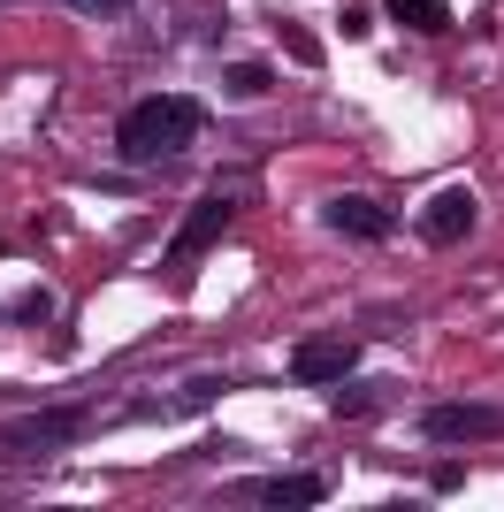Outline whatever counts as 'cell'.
<instances>
[{
	"instance_id": "1",
	"label": "cell",
	"mask_w": 504,
	"mask_h": 512,
	"mask_svg": "<svg viewBox=\"0 0 504 512\" xmlns=\"http://www.w3.org/2000/svg\"><path fill=\"white\" fill-rule=\"evenodd\" d=\"M199 123H207L199 100L153 92V100H138L123 123H115V146H123V161H168V153H184L191 138H199Z\"/></svg>"
},
{
	"instance_id": "2",
	"label": "cell",
	"mask_w": 504,
	"mask_h": 512,
	"mask_svg": "<svg viewBox=\"0 0 504 512\" xmlns=\"http://www.w3.org/2000/svg\"><path fill=\"white\" fill-rule=\"evenodd\" d=\"M84 428H92V406H46V413H31V421L0 428V451H8V459H39V451L77 444Z\"/></svg>"
},
{
	"instance_id": "3",
	"label": "cell",
	"mask_w": 504,
	"mask_h": 512,
	"mask_svg": "<svg viewBox=\"0 0 504 512\" xmlns=\"http://www.w3.org/2000/svg\"><path fill=\"white\" fill-rule=\"evenodd\" d=\"M420 436H428V444H489V436H504V406H482V398H451V406H428Z\"/></svg>"
},
{
	"instance_id": "4",
	"label": "cell",
	"mask_w": 504,
	"mask_h": 512,
	"mask_svg": "<svg viewBox=\"0 0 504 512\" xmlns=\"http://www.w3.org/2000/svg\"><path fill=\"white\" fill-rule=\"evenodd\" d=\"M474 222H482V207H474L466 184H451V192H436L428 207H420V237H428V245H466Z\"/></svg>"
},
{
	"instance_id": "5",
	"label": "cell",
	"mask_w": 504,
	"mask_h": 512,
	"mask_svg": "<svg viewBox=\"0 0 504 512\" xmlns=\"http://www.w3.org/2000/svg\"><path fill=\"white\" fill-rule=\"evenodd\" d=\"M352 367H359V352L352 344H336V337H314V344H298V360H291V375L306 390H329V383H352Z\"/></svg>"
},
{
	"instance_id": "6",
	"label": "cell",
	"mask_w": 504,
	"mask_h": 512,
	"mask_svg": "<svg viewBox=\"0 0 504 512\" xmlns=\"http://www.w3.org/2000/svg\"><path fill=\"white\" fill-rule=\"evenodd\" d=\"M237 222V199H199V207L184 214V230H176V245H168V260H199L214 245V237Z\"/></svg>"
},
{
	"instance_id": "7",
	"label": "cell",
	"mask_w": 504,
	"mask_h": 512,
	"mask_svg": "<svg viewBox=\"0 0 504 512\" xmlns=\"http://www.w3.org/2000/svg\"><path fill=\"white\" fill-rule=\"evenodd\" d=\"M321 222H329L336 237H367V245L390 237V207H382V199H359V192H336L329 207H321Z\"/></svg>"
},
{
	"instance_id": "8",
	"label": "cell",
	"mask_w": 504,
	"mask_h": 512,
	"mask_svg": "<svg viewBox=\"0 0 504 512\" xmlns=\"http://www.w3.org/2000/svg\"><path fill=\"white\" fill-rule=\"evenodd\" d=\"M252 505H329V474H275V482H252Z\"/></svg>"
},
{
	"instance_id": "9",
	"label": "cell",
	"mask_w": 504,
	"mask_h": 512,
	"mask_svg": "<svg viewBox=\"0 0 504 512\" xmlns=\"http://www.w3.org/2000/svg\"><path fill=\"white\" fill-rule=\"evenodd\" d=\"M390 16H398L405 31H451V8H443V0H390Z\"/></svg>"
},
{
	"instance_id": "10",
	"label": "cell",
	"mask_w": 504,
	"mask_h": 512,
	"mask_svg": "<svg viewBox=\"0 0 504 512\" xmlns=\"http://www.w3.org/2000/svg\"><path fill=\"white\" fill-rule=\"evenodd\" d=\"M230 92H268V62H237L230 69Z\"/></svg>"
},
{
	"instance_id": "11",
	"label": "cell",
	"mask_w": 504,
	"mask_h": 512,
	"mask_svg": "<svg viewBox=\"0 0 504 512\" xmlns=\"http://www.w3.org/2000/svg\"><path fill=\"white\" fill-rule=\"evenodd\" d=\"M46 306H54V291H23V306H16V321H46Z\"/></svg>"
},
{
	"instance_id": "12",
	"label": "cell",
	"mask_w": 504,
	"mask_h": 512,
	"mask_svg": "<svg viewBox=\"0 0 504 512\" xmlns=\"http://www.w3.org/2000/svg\"><path fill=\"white\" fill-rule=\"evenodd\" d=\"M69 8H84V16H123L130 0H69Z\"/></svg>"
}]
</instances>
